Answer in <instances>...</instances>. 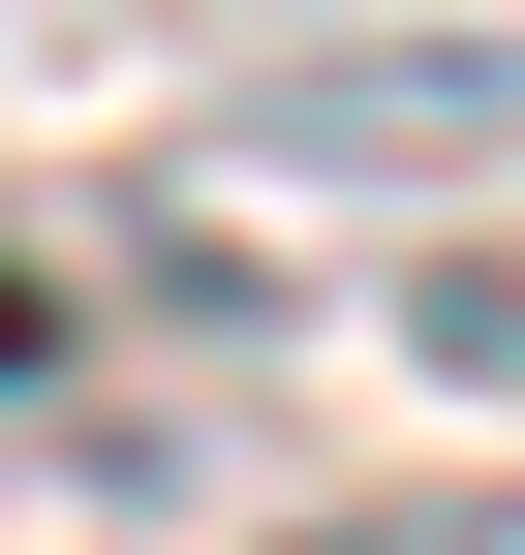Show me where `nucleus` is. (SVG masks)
<instances>
[{"instance_id":"obj_1","label":"nucleus","mask_w":525,"mask_h":555,"mask_svg":"<svg viewBox=\"0 0 525 555\" xmlns=\"http://www.w3.org/2000/svg\"><path fill=\"white\" fill-rule=\"evenodd\" d=\"M185 185H217V217L464 185V217H495V185H525V31H279V62L217 93V155H185Z\"/></svg>"},{"instance_id":"obj_2","label":"nucleus","mask_w":525,"mask_h":555,"mask_svg":"<svg viewBox=\"0 0 525 555\" xmlns=\"http://www.w3.org/2000/svg\"><path fill=\"white\" fill-rule=\"evenodd\" d=\"M93 339H279L217 185H62V217H0V401L93 371Z\"/></svg>"},{"instance_id":"obj_3","label":"nucleus","mask_w":525,"mask_h":555,"mask_svg":"<svg viewBox=\"0 0 525 555\" xmlns=\"http://www.w3.org/2000/svg\"><path fill=\"white\" fill-rule=\"evenodd\" d=\"M402 371H433V401H525V185H495V217H433V278H402Z\"/></svg>"},{"instance_id":"obj_4","label":"nucleus","mask_w":525,"mask_h":555,"mask_svg":"<svg viewBox=\"0 0 525 555\" xmlns=\"http://www.w3.org/2000/svg\"><path fill=\"white\" fill-rule=\"evenodd\" d=\"M279 555H525V494H341V525H279Z\"/></svg>"},{"instance_id":"obj_5","label":"nucleus","mask_w":525,"mask_h":555,"mask_svg":"<svg viewBox=\"0 0 525 555\" xmlns=\"http://www.w3.org/2000/svg\"><path fill=\"white\" fill-rule=\"evenodd\" d=\"M124 31H155V0H0V93H93Z\"/></svg>"}]
</instances>
